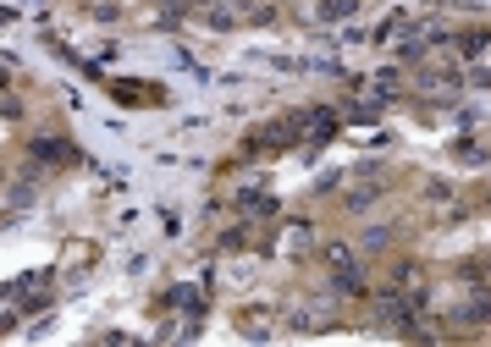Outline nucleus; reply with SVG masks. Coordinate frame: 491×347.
<instances>
[{
    "mask_svg": "<svg viewBox=\"0 0 491 347\" xmlns=\"http://www.w3.org/2000/svg\"><path fill=\"white\" fill-rule=\"evenodd\" d=\"M353 0H320V17H348Z\"/></svg>",
    "mask_w": 491,
    "mask_h": 347,
    "instance_id": "obj_1",
    "label": "nucleus"
}]
</instances>
